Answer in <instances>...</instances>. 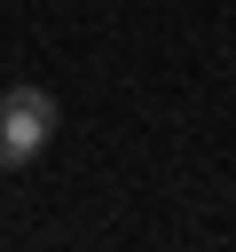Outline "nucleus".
<instances>
[{
	"instance_id": "obj_1",
	"label": "nucleus",
	"mask_w": 236,
	"mask_h": 252,
	"mask_svg": "<svg viewBox=\"0 0 236 252\" xmlns=\"http://www.w3.org/2000/svg\"><path fill=\"white\" fill-rule=\"evenodd\" d=\"M47 142H55V94L47 87H8L0 94V173L31 165Z\"/></svg>"
}]
</instances>
